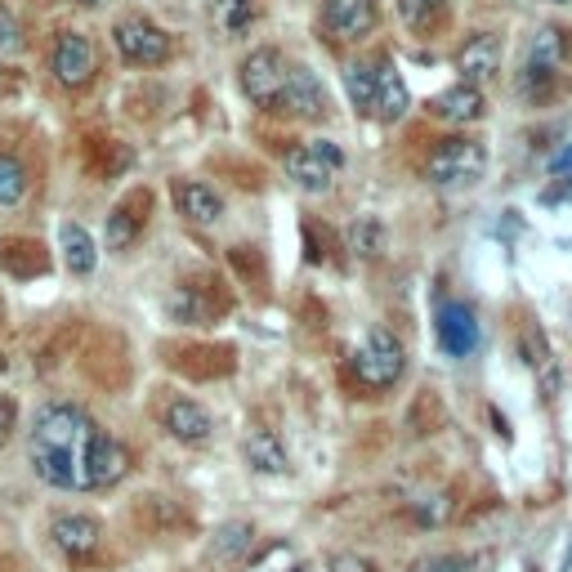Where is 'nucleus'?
Returning a JSON list of instances; mask_svg holds the SVG:
<instances>
[{"instance_id":"obj_1","label":"nucleus","mask_w":572,"mask_h":572,"mask_svg":"<svg viewBox=\"0 0 572 572\" xmlns=\"http://www.w3.org/2000/svg\"><path fill=\"white\" fill-rule=\"evenodd\" d=\"M104 429L76 403H45L32 429V469L50 488L90 492V452Z\"/></svg>"},{"instance_id":"obj_2","label":"nucleus","mask_w":572,"mask_h":572,"mask_svg":"<svg viewBox=\"0 0 572 572\" xmlns=\"http://www.w3.org/2000/svg\"><path fill=\"white\" fill-rule=\"evenodd\" d=\"M403 367H407V354H403V345H398L394 331H385V326L367 331L362 349L354 354L358 385H362V390H390V385H398Z\"/></svg>"},{"instance_id":"obj_3","label":"nucleus","mask_w":572,"mask_h":572,"mask_svg":"<svg viewBox=\"0 0 572 572\" xmlns=\"http://www.w3.org/2000/svg\"><path fill=\"white\" fill-rule=\"evenodd\" d=\"M484 170H488V153H484V143H474V139H443L434 157L425 162V179L439 188H465Z\"/></svg>"},{"instance_id":"obj_4","label":"nucleus","mask_w":572,"mask_h":572,"mask_svg":"<svg viewBox=\"0 0 572 572\" xmlns=\"http://www.w3.org/2000/svg\"><path fill=\"white\" fill-rule=\"evenodd\" d=\"M112 40H117V55L134 68H157L170 59V36L153 23V19H121L112 27Z\"/></svg>"},{"instance_id":"obj_5","label":"nucleus","mask_w":572,"mask_h":572,"mask_svg":"<svg viewBox=\"0 0 572 572\" xmlns=\"http://www.w3.org/2000/svg\"><path fill=\"white\" fill-rule=\"evenodd\" d=\"M242 90L247 99L264 112H277L282 108V90H286V59L273 50V45H264V50L247 55L242 59Z\"/></svg>"},{"instance_id":"obj_6","label":"nucleus","mask_w":572,"mask_h":572,"mask_svg":"<svg viewBox=\"0 0 572 572\" xmlns=\"http://www.w3.org/2000/svg\"><path fill=\"white\" fill-rule=\"evenodd\" d=\"M341 166H345V153L331 139H318L296 153H286V175H291L305 193H326L331 179L341 175Z\"/></svg>"},{"instance_id":"obj_7","label":"nucleus","mask_w":572,"mask_h":572,"mask_svg":"<svg viewBox=\"0 0 572 572\" xmlns=\"http://www.w3.org/2000/svg\"><path fill=\"white\" fill-rule=\"evenodd\" d=\"M50 68L59 76V85L68 90H85L99 72V55H94V40L85 32H63L55 40V55H50Z\"/></svg>"},{"instance_id":"obj_8","label":"nucleus","mask_w":572,"mask_h":572,"mask_svg":"<svg viewBox=\"0 0 572 572\" xmlns=\"http://www.w3.org/2000/svg\"><path fill=\"white\" fill-rule=\"evenodd\" d=\"M277 112H291L300 121H318L326 117V90L309 68H286V90H282V108Z\"/></svg>"},{"instance_id":"obj_9","label":"nucleus","mask_w":572,"mask_h":572,"mask_svg":"<svg viewBox=\"0 0 572 572\" xmlns=\"http://www.w3.org/2000/svg\"><path fill=\"white\" fill-rule=\"evenodd\" d=\"M439 345L448 358H469L479 349V318L469 305H443L439 309Z\"/></svg>"},{"instance_id":"obj_10","label":"nucleus","mask_w":572,"mask_h":572,"mask_svg":"<svg viewBox=\"0 0 572 572\" xmlns=\"http://www.w3.org/2000/svg\"><path fill=\"white\" fill-rule=\"evenodd\" d=\"M322 23L336 40H358L376 27V0H326Z\"/></svg>"},{"instance_id":"obj_11","label":"nucleus","mask_w":572,"mask_h":572,"mask_svg":"<svg viewBox=\"0 0 572 572\" xmlns=\"http://www.w3.org/2000/svg\"><path fill=\"white\" fill-rule=\"evenodd\" d=\"M456 72L465 76V85L479 90V81H492L501 72V40L497 36H469L456 55Z\"/></svg>"},{"instance_id":"obj_12","label":"nucleus","mask_w":572,"mask_h":572,"mask_svg":"<svg viewBox=\"0 0 572 572\" xmlns=\"http://www.w3.org/2000/svg\"><path fill=\"white\" fill-rule=\"evenodd\" d=\"M162 425H166V434L179 439V443H206L211 439V412L198 407L193 398H170L166 412H162Z\"/></svg>"},{"instance_id":"obj_13","label":"nucleus","mask_w":572,"mask_h":572,"mask_svg":"<svg viewBox=\"0 0 572 572\" xmlns=\"http://www.w3.org/2000/svg\"><path fill=\"white\" fill-rule=\"evenodd\" d=\"M175 206H179V215H183L188 224H198V228L219 224V215H224V198L215 193L211 183H202V179L175 183Z\"/></svg>"},{"instance_id":"obj_14","label":"nucleus","mask_w":572,"mask_h":572,"mask_svg":"<svg viewBox=\"0 0 572 572\" xmlns=\"http://www.w3.org/2000/svg\"><path fill=\"white\" fill-rule=\"evenodd\" d=\"M50 533H55V546L63 555H72V559L94 555V550H99V541H104L99 519H90V514H63V519H55Z\"/></svg>"},{"instance_id":"obj_15","label":"nucleus","mask_w":572,"mask_h":572,"mask_svg":"<svg viewBox=\"0 0 572 572\" xmlns=\"http://www.w3.org/2000/svg\"><path fill=\"white\" fill-rule=\"evenodd\" d=\"M130 474V452L112 439V434H99L90 452V488H112Z\"/></svg>"},{"instance_id":"obj_16","label":"nucleus","mask_w":572,"mask_h":572,"mask_svg":"<svg viewBox=\"0 0 572 572\" xmlns=\"http://www.w3.org/2000/svg\"><path fill=\"white\" fill-rule=\"evenodd\" d=\"M568 63V40L559 27H541L528 45V81H550Z\"/></svg>"},{"instance_id":"obj_17","label":"nucleus","mask_w":572,"mask_h":572,"mask_svg":"<svg viewBox=\"0 0 572 572\" xmlns=\"http://www.w3.org/2000/svg\"><path fill=\"white\" fill-rule=\"evenodd\" d=\"M166 313L175 322H183V326H206V322H215L219 305L202 291V286H175V291L166 296Z\"/></svg>"},{"instance_id":"obj_18","label":"nucleus","mask_w":572,"mask_h":572,"mask_svg":"<svg viewBox=\"0 0 572 572\" xmlns=\"http://www.w3.org/2000/svg\"><path fill=\"white\" fill-rule=\"evenodd\" d=\"M484 94L474 90V85H452V90H443L439 99H434V112L443 117V121H452V126H469V121H479L484 117Z\"/></svg>"},{"instance_id":"obj_19","label":"nucleus","mask_w":572,"mask_h":572,"mask_svg":"<svg viewBox=\"0 0 572 572\" xmlns=\"http://www.w3.org/2000/svg\"><path fill=\"white\" fill-rule=\"evenodd\" d=\"M407 85H403V76H398V68L394 63H380V85H376V117L380 121H398L403 112H407Z\"/></svg>"},{"instance_id":"obj_20","label":"nucleus","mask_w":572,"mask_h":572,"mask_svg":"<svg viewBox=\"0 0 572 572\" xmlns=\"http://www.w3.org/2000/svg\"><path fill=\"white\" fill-rule=\"evenodd\" d=\"M59 247H63V260H68V269L72 273H94V264H99V251H94V237L76 224V219H68L63 228H59Z\"/></svg>"},{"instance_id":"obj_21","label":"nucleus","mask_w":572,"mask_h":572,"mask_svg":"<svg viewBox=\"0 0 572 572\" xmlns=\"http://www.w3.org/2000/svg\"><path fill=\"white\" fill-rule=\"evenodd\" d=\"M380 63H385V59H358V63L345 68V90H349V104H354L358 112H371V108H376Z\"/></svg>"},{"instance_id":"obj_22","label":"nucleus","mask_w":572,"mask_h":572,"mask_svg":"<svg viewBox=\"0 0 572 572\" xmlns=\"http://www.w3.org/2000/svg\"><path fill=\"white\" fill-rule=\"evenodd\" d=\"M247 461L260 474H286L291 469V456H286V448H282V439L273 434V429H255V434L247 439Z\"/></svg>"},{"instance_id":"obj_23","label":"nucleus","mask_w":572,"mask_h":572,"mask_svg":"<svg viewBox=\"0 0 572 572\" xmlns=\"http://www.w3.org/2000/svg\"><path fill=\"white\" fill-rule=\"evenodd\" d=\"M251 546H255V528H251V523H224V528L215 533V559L219 563L247 559Z\"/></svg>"},{"instance_id":"obj_24","label":"nucleus","mask_w":572,"mask_h":572,"mask_svg":"<svg viewBox=\"0 0 572 572\" xmlns=\"http://www.w3.org/2000/svg\"><path fill=\"white\" fill-rule=\"evenodd\" d=\"M139 202V198H134ZM134 202H121L112 215H108V233H104V242H108V251H126L134 237H139V228H143V219L134 215Z\"/></svg>"},{"instance_id":"obj_25","label":"nucleus","mask_w":572,"mask_h":572,"mask_svg":"<svg viewBox=\"0 0 572 572\" xmlns=\"http://www.w3.org/2000/svg\"><path fill=\"white\" fill-rule=\"evenodd\" d=\"M398 14L412 32H434L448 14V0H398Z\"/></svg>"},{"instance_id":"obj_26","label":"nucleus","mask_w":572,"mask_h":572,"mask_svg":"<svg viewBox=\"0 0 572 572\" xmlns=\"http://www.w3.org/2000/svg\"><path fill=\"white\" fill-rule=\"evenodd\" d=\"M27 198V166L14 153H0V206H19Z\"/></svg>"},{"instance_id":"obj_27","label":"nucleus","mask_w":572,"mask_h":572,"mask_svg":"<svg viewBox=\"0 0 572 572\" xmlns=\"http://www.w3.org/2000/svg\"><path fill=\"white\" fill-rule=\"evenodd\" d=\"M215 19L228 36H237L242 27L255 23V0H215Z\"/></svg>"},{"instance_id":"obj_28","label":"nucleus","mask_w":572,"mask_h":572,"mask_svg":"<svg viewBox=\"0 0 572 572\" xmlns=\"http://www.w3.org/2000/svg\"><path fill=\"white\" fill-rule=\"evenodd\" d=\"M349 242H354V251L358 255H380L385 251V228H380L376 219H362V224H354V233H349Z\"/></svg>"},{"instance_id":"obj_29","label":"nucleus","mask_w":572,"mask_h":572,"mask_svg":"<svg viewBox=\"0 0 572 572\" xmlns=\"http://www.w3.org/2000/svg\"><path fill=\"white\" fill-rule=\"evenodd\" d=\"M412 572H469V559H461V555H429L420 563H412Z\"/></svg>"},{"instance_id":"obj_30","label":"nucleus","mask_w":572,"mask_h":572,"mask_svg":"<svg viewBox=\"0 0 572 572\" xmlns=\"http://www.w3.org/2000/svg\"><path fill=\"white\" fill-rule=\"evenodd\" d=\"M23 45V36H19V19L0 5V55H10V50H19Z\"/></svg>"},{"instance_id":"obj_31","label":"nucleus","mask_w":572,"mask_h":572,"mask_svg":"<svg viewBox=\"0 0 572 572\" xmlns=\"http://www.w3.org/2000/svg\"><path fill=\"white\" fill-rule=\"evenodd\" d=\"M331 572H376V563L362 555H336L331 559Z\"/></svg>"},{"instance_id":"obj_32","label":"nucleus","mask_w":572,"mask_h":572,"mask_svg":"<svg viewBox=\"0 0 572 572\" xmlns=\"http://www.w3.org/2000/svg\"><path fill=\"white\" fill-rule=\"evenodd\" d=\"M14 416H19V412H14V403H10V398H0V443L10 439V429H14Z\"/></svg>"},{"instance_id":"obj_33","label":"nucleus","mask_w":572,"mask_h":572,"mask_svg":"<svg viewBox=\"0 0 572 572\" xmlns=\"http://www.w3.org/2000/svg\"><path fill=\"white\" fill-rule=\"evenodd\" d=\"M550 170H555V175H572V143H568V148H563V153L550 162Z\"/></svg>"},{"instance_id":"obj_34","label":"nucleus","mask_w":572,"mask_h":572,"mask_svg":"<svg viewBox=\"0 0 572 572\" xmlns=\"http://www.w3.org/2000/svg\"><path fill=\"white\" fill-rule=\"evenodd\" d=\"M291 572H313V568H309V563H296V568H291Z\"/></svg>"},{"instance_id":"obj_35","label":"nucleus","mask_w":572,"mask_h":572,"mask_svg":"<svg viewBox=\"0 0 572 572\" xmlns=\"http://www.w3.org/2000/svg\"><path fill=\"white\" fill-rule=\"evenodd\" d=\"M81 5H94V0H81Z\"/></svg>"}]
</instances>
